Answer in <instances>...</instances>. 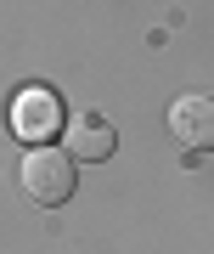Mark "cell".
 I'll return each instance as SVG.
<instances>
[{
	"instance_id": "cell-3",
	"label": "cell",
	"mask_w": 214,
	"mask_h": 254,
	"mask_svg": "<svg viewBox=\"0 0 214 254\" xmlns=\"http://www.w3.org/2000/svg\"><path fill=\"white\" fill-rule=\"evenodd\" d=\"M169 130L180 147H192V153H214V96L203 91H186L169 102Z\"/></svg>"
},
{
	"instance_id": "cell-2",
	"label": "cell",
	"mask_w": 214,
	"mask_h": 254,
	"mask_svg": "<svg viewBox=\"0 0 214 254\" xmlns=\"http://www.w3.org/2000/svg\"><path fill=\"white\" fill-rule=\"evenodd\" d=\"M11 136L40 147L51 136H62V96L45 91V85H28V91L11 96Z\"/></svg>"
},
{
	"instance_id": "cell-4",
	"label": "cell",
	"mask_w": 214,
	"mask_h": 254,
	"mask_svg": "<svg viewBox=\"0 0 214 254\" xmlns=\"http://www.w3.org/2000/svg\"><path fill=\"white\" fill-rule=\"evenodd\" d=\"M113 147H118L113 125H102L96 113H79V119L68 125V153H73V164H79V158H85V164H102Z\"/></svg>"
},
{
	"instance_id": "cell-1",
	"label": "cell",
	"mask_w": 214,
	"mask_h": 254,
	"mask_svg": "<svg viewBox=\"0 0 214 254\" xmlns=\"http://www.w3.org/2000/svg\"><path fill=\"white\" fill-rule=\"evenodd\" d=\"M17 181H23V192L34 203H45V209H56V203H68L73 198V153H62V147H34V153L23 158V170H17Z\"/></svg>"
}]
</instances>
